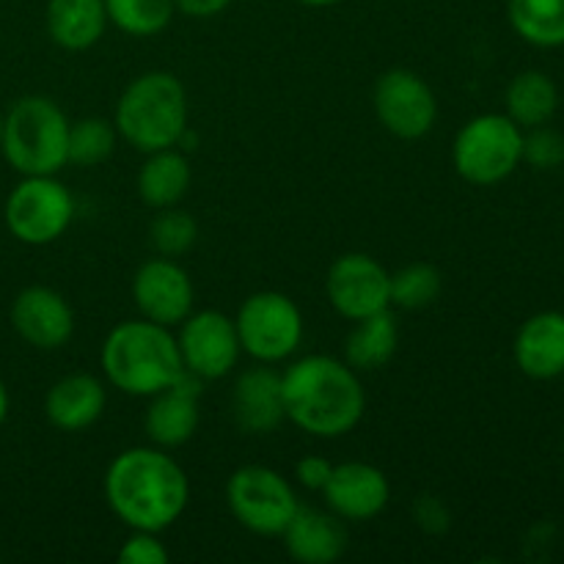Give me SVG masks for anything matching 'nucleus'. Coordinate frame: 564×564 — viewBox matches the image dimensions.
Segmentation results:
<instances>
[{"label": "nucleus", "instance_id": "f257e3e1", "mask_svg": "<svg viewBox=\"0 0 564 564\" xmlns=\"http://www.w3.org/2000/svg\"><path fill=\"white\" fill-rule=\"evenodd\" d=\"M105 499L132 532H165L191 499L185 471L160 446H132L105 471Z\"/></svg>", "mask_w": 564, "mask_h": 564}, {"label": "nucleus", "instance_id": "f03ea898", "mask_svg": "<svg viewBox=\"0 0 564 564\" xmlns=\"http://www.w3.org/2000/svg\"><path fill=\"white\" fill-rule=\"evenodd\" d=\"M284 411L295 427L314 438L352 433L367 411L358 372L334 356H303L281 372Z\"/></svg>", "mask_w": 564, "mask_h": 564}, {"label": "nucleus", "instance_id": "7ed1b4c3", "mask_svg": "<svg viewBox=\"0 0 564 564\" xmlns=\"http://www.w3.org/2000/svg\"><path fill=\"white\" fill-rule=\"evenodd\" d=\"M99 361L108 383L130 397L160 394L185 369L171 328L143 317L116 325L105 336Z\"/></svg>", "mask_w": 564, "mask_h": 564}, {"label": "nucleus", "instance_id": "20e7f679", "mask_svg": "<svg viewBox=\"0 0 564 564\" xmlns=\"http://www.w3.org/2000/svg\"><path fill=\"white\" fill-rule=\"evenodd\" d=\"M113 124L119 138L149 154L180 147L187 132V94L171 72L138 75L116 102Z\"/></svg>", "mask_w": 564, "mask_h": 564}, {"label": "nucleus", "instance_id": "39448f33", "mask_svg": "<svg viewBox=\"0 0 564 564\" xmlns=\"http://www.w3.org/2000/svg\"><path fill=\"white\" fill-rule=\"evenodd\" d=\"M69 124L61 105L28 94L6 113L0 152L17 174L53 176L69 163Z\"/></svg>", "mask_w": 564, "mask_h": 564}, {"label": "nucleus", "instance_id": "423d86ee", "mask_svg": "<svg viewBox=\"0 0 564 564\" xmlns=\"http://www.w3.org/2000/svg\"><path fill=\"white\" fill-rule=\"evenodd\" d=\"M452 163L471 185H499L523 163V130L507 113L474 116L452 143Z\"/></svg>", "mask_w": 564, "mask_h": 564}, {"label": "nucleus", "instance_id": "0eeeda50", "mask_svg": "<svg viewBox=\"0 0 564 564\" xmlns=\"http://www.w3.org/2000/svg\"><path fill=\"white\" fill-rule=\"evenodd\" d=\"M240 347L259 364L286 361L303 341V314L284 292H253L235 317Z\"/></svg>", "mask_w": 564, "mask_h": 564}, {"label": "nucleus", "instance_id": "6e6552de", "mask_svg": "<svg viewBox=\"0 0 564 564\" xmlns=\"http://www.w3.org/2000/svg\"><path fill=\"white\" fill-rule=\"evenodd\" d=\"M6 229L25 246H50L75 218L69 187L53 176H22L6 198Z\"/></svg>", "mask_w": 564, "mask_h": 564}, {"label": "nucleus", "instance_id": "1a4fd4ad", "mask_svg": "<svg viewBox=\"0 0 564 564\" xmlns=\"http://www.w3.org/2000/svg\"><path fill=\"white\" fill-rule=\"evenodd\" d=\"M226 505L242 529L259 538H281L301 501L279 471L268 466H242L226 482Z\"/></svg>", "mask_w": 564, "mask_h": 564}, {"label": "nucleus", "instance_id": "9d476101", "mask_svg": "<svg viewBox=\"0 0 564 564\" xmlns=\"http://www.w3.org/2000/svg\"><path fill=\"white\" fill-rule=\"evenodd\" d=\"M375 116L391 135L416 141L433 130L438 99L430 83L411 69H389L375 83Z\"/></svg>", "mask_w": 564, "mask_h": 564}, {"label": "nucleus", "instance_id": "9b49d317", "mask_svg": "<svg viewBox=\"0 0 564 564\" xmlns=\"http://www.w3.org/2000/svg\"><path fill=\"white\" fill-rule=\"evenodd\" d=\"M176 328H180L176 347L187 372L202 380H220L235 372L242 352L235 319L215 308H204L187 314Z\"/></svg>", "mask_w": 564, "mask_h": 564}, {"label": "nucleus", "instance_id": "f8f14e48", "mask_svg": "<svg viewBox=\"0 0 564 564\" xmlns=\"http://www.w3.org/2000/svg\"><path fill=\"white\" fill-rule=\"evenodd\" d=\"M325 295L350 323L391 308V273L369 253H345L325 279Z\"/></svg>", "mask_w": 564, "mask_h": 564}, {"label": "nucleus", "instance_id": "ddd939ff", "mask_svg": "<svg viewBox=\"0 0 564 564\" xmlns=\"http://www.w3.org/2000/svg\"><path fill=\"white\" fill-rule=\"evenodd\" d=\"M193 281L174 259H149L132 275V301L149 323L176 328L193 312Z\"/></svg>", "mask_w": 564, "mask_h": 564}, {"label": "nucleus", "instance_id": "4468645a", "mask_svg": "<svg viewBox=\"0 0 564 564\" xmlns=\"http://www.w3.org/2000/svg\"><path fill=\"white\" fill-rule=\"evenodd\" d=\"M11 325L25 345L61 350L75 334V312L61 292L39 284L25 286L11 303Z\"/></svg>", "mask_w": 564, "mask_h": 564}, {"label": "nucleus", "instance_id": "2eb2a0df", "mask_svg": "<svg viewBox=\"0 0 564 564\" xmlns=\"http://www.w3.org/2000/svg\"><path fill=\"white\" fill-rule=\"evenodd\" d=\"M325 505L341 521H372L386 510L391 499L389 477L378 466L350 460L339 463L330 471L323 488Z\"/></svg>", "mask_w": 564, "mask_h": 564}, {"label": "nucleus", "instance_id": "dca6fc26", "mask_svg": "<svg viewBox=\"0 0 564 564\" xmlns=\"http://www.w3.org/2000/svg\"><path fill=\"white\" fill-rule=\"evenodd\" d=\"M198 394H202V378L182 369L180 378L152 397L143 430L149 441L160 449H176L187 444L198 430Z\"/></svg>", "mask_w": 564, "mask_h": 564}, {"label": "nucleus", "instance_id": "f3484780", "mask_svg": "<svg viewBox=\"0 0 564 564\" xmlns=\"http://www.w3.org/2000/svg\"><path fill=\"white\" fill-rule=\"evenodd\" d=\"M231 416L246 435H270L286 422L281 372L270 364L248 367L231 389Z\"/></svg>", "mask_w": 564, "mask_h": 564}, {"label": "nucleus", "instance_id": "a211bd4d", "mask_svg": "<svg viewBox=\"0 0 564 564\" xmlns=\"http://www.w3.org/2000/svg\"><path fill=\"white\" fill-rule=\"evenodd\" d=\"M286 554L297 564H334L345 556L347 529L345 521L334 512L314 510V507H297L292 521L281 532Z\"/></svg>", "mask_w": 564, "mask_h": 564}, {"label": "nucleus", "instance_id": "6ab92c4d", "mask_svg": "<svg viewBox=\"0 0 564 564\" xmlns=\"http://www.w3.org/2000/svg\"><path fill=\"white\" fill-rule=\"evenodd\" d=\"M518 369L532 380H554L564 375V314L540 312L518 328L512 341Z\"/></svg>", "mask_w": 564, "mask_h": 564}, {"label": "nucleus", "instance_id": "aec40b11", "mask_svg": "<svg viewBox=\"0 0 564 564\" xmlns=\"http://www.w3.org/2000/svg\"><path fill=\"white\" fill-rule=\"evenodd\" d=\"M108 405L105 383L88 372L66 375L50 386L44 397V413L47 422L61 433H80L99 422Z\"/></svg>", "mask_w": 564, "mask_h": 564}, {"label": "nucleus", "instance_id": "412c9836", "mask_svg": "<svg viewBox=\"0 0 564 564\" xmlns=\"http://www.w3.org/2000/svg\"><path fill=\"white\" fill-rule=\"evenodd\" d=\"M105 0H50L47 33L58 47L80 53L105 36Z\"/></svg>", "mask_w": 564, "mask_h": 564}, {"label": "nucleus", "instance_id": "4be33fe9", "mask_svg": "<svg viewBox=\"0 0 564 564\" xmlns=\"http://www.w3.org/2000/svg\"><path fill=\"white\" fill-rule=\"evenodd\" d=\"M191 163L185 154L176 152V147L149 152L138 171V196L152 209L176 207L191 191Z\"/></svg>", "mask_w": 564, "mask_h": 564}, {"label": "nucleus", "instance_id": "5701e85b", "mask_svg": "<svg viewBox=\"0 0 564 564\" xmlns=\"http://www.w3.org/2000/svg\"><path fill=\"white\" fill-rule=\"evenodd\" d=\"M397 345H400V328H397L391 308H386V312L364 317L352 325L345 339V361L356 372H372L394 358Z\"/></svg>", "mask_w": 564, "mask_h": 564}, {"label": "nucleus", "instance_id": "b1692460", "mask_svg": "<svg viewBox=\"0 0 564 564\" xmlns=\"http://www.w3.org/2000/svg\"><path fill=\"white\" fill-rule=\"evenodd\" d=\"M505 105L507 116L521 130H532V127H543L554 119L556 108H560V88L545 72L527 69L510 80Z\"/></svg>", "mask_w": 564, "mask_h": 564}, {"label": "nucleus", "instance_id": "393cba45", "mask_svg": "<svg viewBox=\"0 0 564 564\" xmlns=\"http://www.w3.org/2000/svg\"><path fill=\"white\" fill-rule=\"evenodd\" d=\"M507 17L512 31L532 47H564V0H510Z\"/></svg>", "mask_w": 564, "mask_h": 564}, {"label": "nucleus", "instance_id": "a878e982", "mask_svg": "<svg viewBox=\"0 0 564 564\" xmlns=\"http://www.w3.org/2000/svg\"><path fill=\"white\" fill-rule=\"evenodd\" d=\"M108 22L127 36H158L174 20V0H105Z\"/></svg>", "mask_w": 564, "mask_h": 564}, {"label": "nucleus", "instance_id": "bb28decb", "mask_svg": "<svg viewBox=\"0 0 564 564\" xmlns=\"http://www.w3.org/2000/svg\"><path fill=\"white\" fill-rule=\"evenodd\" d=\"M441 270L430 262H413L391 275V306L405 312H419L438 301L441 295Z\"/></svg>", "mask_w": 564, "mask_h": 564}, {"label": "nucleus", "instance_id": "cd10ccee", "mask_svg": "<svg viewBox=\"0 0 564 564\" xmlns=\"http://www.w3.org/2000/svg\"><path fill=\"white\" fill-rule=\"evenodd\" d=\"M116 124L99 116H86L69 124V163L91 169V165L105 163L116 149Z\"/></svg>", "mask_w": 564, "mask_h": 564}, {"label": "nucleus", "instance_id": "c85d7f7f", "mask_svg": "<svg viewBox=\"0 0 564 564\" xmlns=\"http://www.w3.org/2000/svg\"><path fill=\"white\" fill-rule=\"evenodd\" d=\"M149 240L160 257L176 259L191 251L198 240V224L191 213L180 207L160 209L158 218L149 226Z\"/></svg>", "mask_w": 564, "mask_h": 564}, {"label": "nucleus", "instance_id": "c756f323", "mask_svg": "<svg viewBox=\"0 0 564 564\" xmlns=\"http://www.w3.org/2000/svg\"><path fill=\"white\" fill-rule=\"evenodd\" d=\"M523 163L534 171H554L564 165V135L549 124L523 130Z\"/></svg>", "mask_w": 564, "mask_h": 564}, {"label": "nucleus", "instance_id": "7c9ffc66", "mask_svg": "<svg viewBox=\"0 0 564 564\" xmlns=\"http://www.w3.org/2000/svg\"><path fill=\"white\" fill-rule=\"evenodd\" d=\"M116 560L121 564H165L169 562V549L160 543L154 532H132V538L121 543Z\"/></svg>", "mask_w": 564, "mask_h": 564}, {"label": "nucleus", "instance_id": "2f4dec72", "mask_svg": "<svg viewBox=\"0 0 564 564\" xmlns=\"http://www.w3.org/2000/svg\"><path fill=\"white\" fill-rule=\"evenodd\" d=\"M413 518H416V523L427 534H444L452 523L449 510L435 496H419L416 507H413Z\"/></svg>", "mask_w": 564, "mask_h": 564}, {"label": "nucleus", "instance_id": "473e14b6", "mask_svg": "<svg viewBox=\"0 0 564 564\" xmlns=\"http://www.w3.org/2000/svg\"><path fill=\"white\" fill-rule=\"evenodd\" d=\"M330 471H334V463H328L325 457H319V455L301 457V460L295 463V477L306 490H319V494H323Z\"/></svg>", "mask_w": 564, "mask_h": 564}, {"label": "nucleus", "instance_id": "72a5a7b5", "mask_svg": "<svg viewBox=\"0 0 564 564\" xmlns=\"http://www.w3.org/2000/svg\"><path fill=\"white\" fill-rule=\"evenodd\" d=\"M229 3L231 0H174L176 11L193 17V20H209V17L229 9Z\"/></svg>", "mask_w": 564, "mask_h": 564}, {"label": "nucleus", "instance_id": "f704fd0d", "mask_svg": "<svg viewBox=\"0 0 564 564\" xmlns=\"http://www.w3.org/2000/svg\"><path fill=\"white\" fill-rule=\"evenodd\" d=\"M9 405H11L9 389H6V383L0 380V424H3L6 416H9Z\"/></svg>", "mask_w": 564, "mask_h": 564}, {"label": "nucleus", "instance_id": "c9c22d12", "mask_svg": "<svg viewBox=\"0 0 564 564\" xmlns=\"http://www.w3.org/2000/svg\"><path fill=\"white\" fill-rule=\"evenodd\" d=\"M297 3L312 6V9H323V6H336V3H341V0H297Z\"/></svg>", "mask_w": 564, "mask_h": 564}, {"label": "nucleus", "instance_id": "e433bc0d", "mask_svg": "<svg viewBox=\"0 0 564 564\" xmlns=\"http://www.w3.org/2000/svg\"><path fill=\"white\" fill-rule=\"evenodd\" d=\"M3 124H6V113L0 110V141H3Z\"/></svg>", "mask_w": 564, "mask_h": 564}]
</instances>
